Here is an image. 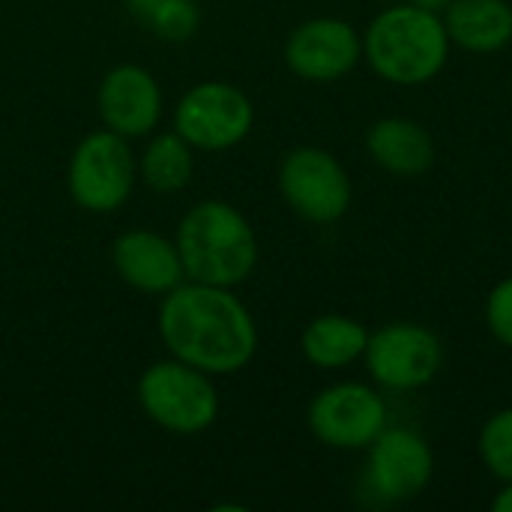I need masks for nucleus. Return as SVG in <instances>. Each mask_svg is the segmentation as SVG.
Segmentation results:
<instances>
[{"label": "nucleus", "mask_w": 512, "mask_h": 512, "mask_svg": "<svg viewBox=\"0 0 512 512\" xmlns=\"http://www.w3.org/2000/svg\"><path fill=\"white\" fill-rule=\"evenodd\" d=\"M156 327L174 360L213 378L237 375L258 351V324L234 288L186 279L162 297Z\"/></svg>", "instance_id": "nucleus-1"}, {"label": "nucleus", "mask_w": 512, "mask_h": 512, "mask_svg": "<svg viewBox=\"0 0 512 512\" xmlns=\"http://www.w3.org/2000/svg\"><path fill=\"white\" fill-rule=\"evenodd\" d=\"M450 33L441 12L411 0L384 6L363 30V60L396 87H423L450 63Z\"/></svg>", "instance_id": "nucleus-2"}, {"label": "nucleus", "mask_w": 512, "mask_h": 512, "mask_svg": "<svg viewBox=\"0 0 512 512\" xmlns=\"http://www.w3.org/2000/svg\"><path fill=\"white\" fill-rule=\"evenodd\" d=\"M177 252L189 282L237 288L258 267V237L249 219L228 201L207 198L177 225Z\"/></svg>", "instance_id": "nucleus-3"}, {"label": "nucleus", "mask_w": 512, "mask_h": 512, "mask_svg": "<svg viewBox=\"0 0 512 512\" xmlns=\"http://www.w3.org/2000/svg\"><path fill=\"white\" fill-rule=\"evenodd\" d=\"M138 405L159 429L174 435L207 432L219 417L213 375L174 357L144 369L138 378Z\"/></svg>", "instance_id": "nucleus-4"}, {"label": "nucleus", "mask_w": 512, "mask_h": 512, "mask_svg": "<svg viewBox=\"0 0 512 512\" xmlns=\"http://www.w3.org/2000/svg\"><path fill=\"white\" fill-rule=\"evenodd\" d=\"M447 351L435 330L414 321H390L369 333L366 372L378 390L414 393L429 387L444 369Z\"/></svg>", "instance_id": "nucleus-5"}, {"label": "nucleus", "mask_w": 512, "mask_h": 512, "mask_svg": "<svg viewBox=\"0 0 512 512\" xmlns=\"http://www.w3.org/2000/svg\"><path fill=\"white\" fill-rule=\"evenodd\" d=\"M135 177L138 162L129 147V138L111 129H96L84 135L75 147L66 171V186L81 210L114 213L129 201Z\"/></svg>", "instance_id": "nucleus-6"}, {"label": "nucleus", "mask_w": 512, "mask_h": 512, "mask_svg": "<svg viewBox=\"0 0 512 512\" xmlns=\"http://www.w3.org/2000/svg\"><path fill=\"white\" fill-rule=\"evenodd\" d=\"M390 411L375 384L366 381H339L309 402L306 423L318 444L339 453L366 450L390 423Z\"/></svg>", "instance_id": "nucleus-7"}, {"label": "nucleus", "mask_w": 512, "mask_h": 512, "mask_svg": "<svg viewBox=\"0 0 512 512\" xmlns=\"http://www.w3.org/2000/svg\"><path fill=\"white\" fill-rule=\"evenodd\" d=\"M279 192L285 204L312 225L339 222L354 201L348 168L324 147H294L279 165Z\"/></svg>", "instance_id": "nucleus-8"}, {"label": "nucleus", "mask_w": 512, "mask_h": 512, "mask_svg": "<svg viewBox=\"0 0 512 512\" xmlns=\"http://www.w3.org/2000/svg\"><path fill=\"white\" fill-rule=\"evenodd\" d=\"M255 126L252 99L228 81H201L174 105V132L195 150L222 153L237 147Z\"/></svg>", "instance_id": "nucleus-9"}, {"label": "nucleus", "mask_w": 512, "mask_h": 512, "mask_svg": "<svg viewBox=\"0 0 512 512\" xmlns=\"http://www.w3.org/2000/svg\"><path fill=\"white\" fill-rule=\"evenodd\" d=\"M435 477L429 441L408 426H387L366 447V489L381 504H408L420 498Z\"/></svg>", "instance_id": "nucleus-10"}, {"label": "nucleus", "mask_w": 512, "mask_h": 512, "mask_svg": "<svg viewBox=\"0 0 512 512\" xmlns=\"http://www.w3.org/2000/svg\"><path fill=\"white\" fill-rule=\"evenodd\" d=\"M363 60V33L345 18H309L285 42L288 69L312 84H333L351 75Z\"/></svg>", "instance_id": "nucleus-11"}, {"label": "nucleus", "mask_w": 512, "mask_h": 512, "mask_svg": "<svg viewBox=\"0 0 512 512\" xmlns=\"http://www.w3.org/2000/svg\"><path fill=\"white\" fill-rule=\"evenodd\" d=\"M99 117L105 129L123 138H147L162 120V90L150 69L138 63H120L99 81L96 93Z\"/></svg>", "instance_id": "nucleus-12"}, {"label": "nucleus", "mask_w": 512, "mask_h": 512, "mask_svg": "<svg viewBox=\"0 0 512 512\" xmlns=\"http://www.w3.org/2000/svg\"><path fill=\"white\" fill-rule=\"evenodd\" d=\"M111 264L117 276L141 294L165 297L168 291L186 282L177 243L156 231L120 234L111 246Z\"/></svg>", "instance_id": "nucleus-13"}, {"label": "nucleus", "mask_w": 512, "mask_h": 512, "mask_svg": "<svg viewBox=\"0 0 512 512\" xmlns=\"http://www.w3.org/2000/svg\"><path fill=\"white\" fill-rule=\"evenodd\" d=\"M369 159L393 177H420L435 162V138L414 117H381L366 132Z\"/></svg>", "instance_id": "nucleus-14"}, {"label": "nucleus", "mask_w": 512, "mask_h": 512, "mask_svg": "<svg viewBox=\"0 0 512 512\" xmlns=\"http://www.w3.org/2000/svg\"><path fill=\"white\" fill-rule=\"evenodd\" d=\"M441 15L453 48L468 54H498L512 42L510 0H453Z\"/></svg>", "instance_id": "nucleus-15"}, {"label": "nucleus", "mask_w": 512, "mask_h": 512, "mask_svg": "<svg viewBox=\"0 0 512 512\" xmlns=\"http://www.w3.org/2000/svg\"><path fill=\"white\" fill-rule=\"evenodd\" d=\"M369 342V327L351 315L327 312L306 324L300 336V351L306 363L324 372H339L363 360Z\"/></svg>", "instance_id": "nucleus-16"}, {"label": "nucleus", "mask_w": 512, "mask_h": 512, "mask_svg": "<svg viewBox=\"0 0 512 512\" xmlns=\"http://www.w3.org/2000/svg\"><path fill=\"white\" fill-rule=\"evenodd\" d=\"M138 171L153 192H159V195L180 192L192 180L195 147L186 138H180L174 129L159 132L147 141V147L138 159Z\"/></svg>", "instance_id": "nucleus-17"}, {"label": "nucleus", "mask_w": 512, "mask_h": 512, "mask_svg": "<svg viewBox=\"0 0 512 512\" xmlns=\"http://www.w3.org/2000/svg\"><path fill=\"white\" fill-rule=\"evenodd\" d=\"M477 453H480L483 468L495 480L501 483L512 480V408L495 411L483 423L480 438H477Z\"/></svg>", "instance_id": "nucleus-18"}, {"label": "nucleus", "mask_w": 512, "mask_h": 512, "mask_svg": "<svg viewBox=\"0 0 512 512\" xmlns=\"http://www.w3.org/2000/svg\"><path fill=\"white\" fill-rule=\"evenodd\" d=\"M486 327L492 339L512 351V276L501 279L486 297Z\"/></svg>", "instance_id": "nucleus-19"}, {"label": "nucleus", "mask_w": 512, "mask_h": 512, "mask_svg": "<svg viewBox=\"0 0 512 512\" xmlns=\"http://www.w3.org/2000/svg\"><path fill=\"white\" fill-rule=\"evenodd\" d=\"M492 510H495V512H512V480L501 483L498 495L492 498Z\"/></svg>", "instance_id": "nucleus-20"}, {"label": "nucleus", "mask_w": 512, "mask_h": 512, "mask_svg": "<svg viewBox=\"0 0 512 512\" xmlns=\"http://www.w3.org/2000/svg\"><path fill=\"white\" fill-rule=\"evenodd\" d=\"M411 3H417L423 9H432V12H444L453 0H411Z\"/></svg>", "instance_id": "nucleus-21"}, {"label": "nucleus", "mask_w": 512, "mask_h": 512, "mask_svg": "<svg viewBox=\"0 0 512 512\" xmlns=\"http://www.w3.org/2000/svg\"><path fill=\"white\" fill-rule=\"evenodd\" d=\"M381 6H393V3H402V0H378Z\"/></svg>", "instance_id": "nucleus-22"}]
</instances>
